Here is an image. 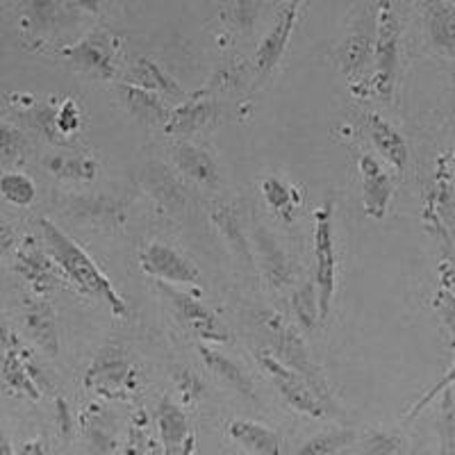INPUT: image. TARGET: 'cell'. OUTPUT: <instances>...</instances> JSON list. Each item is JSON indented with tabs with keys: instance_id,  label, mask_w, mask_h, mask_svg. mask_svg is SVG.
Returning a JSON list of instances; mask_svg holds the SVG:
<instances>
[{
	"instance_id": "2",
	"label": "cell",
	"mask_w": 455,
	"mask_h": 455,
	"mask_svg": "<svg viewBox=\"0 0 455 455\" xmlns=\"http://www.w3.org/2000/svg\"><path fill=\"white\" fill-rule=\"evenodd\" d=\"M258 321L262 323L267 335H269L271 347L278 353L280 363L287 364L290 369H294V371L310 385L312 392H315L323 403L331 405V392H328L326 378H323L321 369L312 363V355L307 353L306 344H303V339L299 337V332H296L294 328L287 326L275 312H259Z\"/></svg>"
},
{
	"instance_id": "36",
	"label": "cell",
	"mask_w": 455,
	"mask_h": 455,
	"mask_svg": "<svg viewBox=\"0 0 455 455\" xmlns=\"http://www.w3.org/2000/svg\"><path fill=\"white\" fill-rule=\"evenodd\" d=\"M23 140L21 132L12 128L10 124H0V160H10V157L19 156Z\"/></svg>"
},
{
	"instance_id": "16",
	"label": "cell",
	"mask_w": 455,
	"mask_h": 455,
	"mask_svg": "<svg viewBox=\"0 0 455 455\" xmlns=\"http://www.w3.org/2000/svg\"><path fill=\"white\" fill-rule=\"evenodd\" d=\"M71 62L89 76L109 80L114 78V46L108 36H89L67 52Z\"/></svg>"
},
{
	"instance_id": "30",
	"label": "cell",
	"mask_w": 455,
	"mask_h": 455,
	"mask_svg": "<svg viewBox=\"0 0 455 455\" xmlns=\"http://www.w3.org/2000/svg\"><path fill=\"white\" fill-rule=\"evenodd\" d=\"M0 194L12 205L28 207L36 198L35 180L26 173H19V171H7L0 176Z\"/></svg>"
},
{
	"instance_id": "41",
	"label": "cell",
	"mask_w": 455,
	"mask_h": 455,
	"mask_svg": "<svg viewBox=\"0 0 455 455\" xmlns=\"http://www.w3.org/2000/svg\"><path fill=\"white\" fill-rule=\"evenodd\" d=\"M440 283H442V290L455 299V264L451 262L440 264Z\"/></svg>"
},
{
	"instance_id": "25",
	"label": "cell",
	"mask_w": 455,
	"mask_h": 455,
	"mask_svg": "<svg viewBox=\"0 0 455 455\" xmlns=\"http://www.w3.org/2000/svg\"><path fill=\"white\" fill-rule=\"evenodd\" d=\"M198 351H201V357H203V363H205V367L210 369L214 376L221 378L223 383L230 385L235 392L243 394V396H249V398L255 396V387H253V383H251V378L243 373V369L239 367L237 363H233L230 357L221 355V353L214 351V348H210V347H201Z\"/></svg>"
},
{
	"instance_id": "45",
	"label": "cell",
	"mask_w": 455,
	"mask_h": 455,
	"mask_svg": "<svg viewBox=\"0 0 455 455\" xmlns=\"http://www.w3.org/2000/svg\"><path fill=\"white\" fill-rule=\"evenodd\" d=\"M0 455H16L14 446H12L10 437H7L5 428H3V421H0Z\"/></svg>"
},
{
	"instance_id": "39",
	"label": "cell",
	"mask_w": 455,
	"mask_h": 455,
	"mask_svg": "<svg viewBox=\"0 0 455 455\" xmlns=\"http://www.w3.org/2000/svg\"><path fill=\"white\" fill-rule=\"evenodd\" d=\"M435 307L440 312V316L444 319L446 328L455 335V299L451 294H446L444 290H440L435 294Z\"/></svg>"
},
{
	"instance_id": "31",
	"label": "cell",
	"mask_w": 455,
	"mask_h": 455,
	"mask_svg": "<svg viewBox=\"0 0 455 455\" xmlns=\"http://www.w3.org/2000/svg\"><path fill=\"white\" fill-rule=\"evenodd\" d=\"M258 242L262 246V255H264V269H267V275H269L271 283L275 287L284 284L290 280V264L284 259L283 251L278 249V243L274 242L269 233H262L258 230Z\"/></svg>"
},
{
	"instance_id": "29",
	"label": "cell",
	"mask_w": 455,
	"mask_h": 455,
	"mask_svg": "<svg viewBox=\"0 0 455 455\" xmlns=\"http://www.w3.org/2000/svg\"><path fill=\"white\" fill-rule=\"evenodd\" d=\"M48 169L60 178H67V180H78V182H92L99 176V162L93 157H64L55 156L48 162Z\"/></svg>"
},
{
	"instance_id": "38",
	"label": "cell",
	"mask_w": 455,
	"mask_h": 455,
	"mask_svg": "<svg viewBox=\"0 0 455 455\" xmlns=\"http://www.w3.org/2000/svg\"><path fill=\"white\" fill-rule=\"evenodd\" d=\"M453 383H455V360H453V364H451V369H449V371H446V376L442 378L440 383L435 385V387L430 389L428 394H424V396H421L419 401H417V403L412 405V410H410V412H408V419H414V417H417V414H419L421 410H424L426 405H428L435 396H440V394L444 392V389H449Z\"/></svg>"
},
{
	"instance_id": "27",
	"label": "cell",
	"mask_w": 455,
	"mask_h": 455,
	"mask_svg": "<svg viewBox=\"0 0 455 455\" xmlns=\"http://www.w3.org/2000/svg\"><path fill=\"white\" fill-rule=\"evenodd\" d=\"M262 196L267 201V205L274 210L275 214L284 219V221H291L296 212V205L300 203L299 192L291 189V187L284 185L280 178L275 176H267L262 180Z\"/></svg>"
},
{
	"instance_id": "21",
	"label": "cell",
	"mask_w": 455,
	"mask_h": 455,
	"mask_svg": "<svg viewBox=\"0 0 455 455\" xmlns=\"http://www.w3.org/2000/svg\"><path fill=\"white\" fill-rule=\"evenodd\" d=\"M128 84L132 87L146 89L157 96H169V99H182V89L176 80L171 78L169 73L156 64L148 57H137L135 62L130 64Z\"/></svg>"
},
{
	"instance_id": "7",
	"label": "cell",
	"mask_w": 455,
	"mask_h": 455,
	"mask_svg": "<svg viewBox=\"0 0 455 455\" xmlns=\"http://www.w3.org/2000/svg\"><path fill=\"white\" fill-rule=\"evenodd\" d=\"M160 291L164 294V299L169 300V306L173 307L180 321L185 323L189 331L196 332L201 339L205 341H217V344H226L230 339V332L226 331L219 316L214 315L207 306H203L196 296L187 294V291L178 290L173 284L160 283Z\"/></svg>"
},
{
	"instance_id": "43",
	"label": "cell",
	"mask_w": 455,
	"mask_h": 455,
	"mask_svg": "<svg viewBox=\"0 0 455 455\" xmlns=\"http://www.w3.org/2000/svg\"><path fill=\"white\" fill-rule=\"evenodd\" d=\"M12 246H14V230L10 223L0 221V253H7Z\"/></svg>"
},
{
	"instance_id": "28",
	"label": "cell",
	"mask_w": 455,
	"mask_h": 455,
	"mask_svg": "<svg viewBox=\"0 0 455 455\" xmlns=\"http://www.w3.org/2000/svg\"><path fill=\"white\" fill-rule=\"evenodd\" d=\"M355 430L353 428H332L326 433H319L300 446L294 455H335L341 449H347L355 442Z\"/></svg>"
},
{
	"instance_id": "5",
	"label": "cell",
	"mask_w": 455,
	"mask_h": 455,
	"mask_svg": "<svg viewBox=\"0 0 455 455\" xmlns=\"http://www.w3.org/2000/svg\"><path fill=\"white\" fill-rule=\"evenodd\" d=\"M315 284L319 319H328L337 290V255L332 233V203H323L315 212Z\"/></svg>"
},
{
	"instance_id": "40",
	"label": "cell",
	"mask_w": 455,
	"mask_h": 455,
	"mask_svg": "<svg viewBox=\"0 0 455 455\" xmlns=\"http://www.w3.org/2000/svg\"><path fill=\"white\" fill-rule=\"evenodd\" d=\"M55 412H57V426H60V433L62 435H71L73 430V421H71V412H68V405L62 396L55 398Z\"/></svg>"
},
{
	"instance_id": "4",
	"label": "cell",
	"mask_w": 455,
	"mask_h": 455,
	"mask_svg": "<svg viewBox=\"0 0 455 455\" xmlns=\"http://www.w3.org/2000/svg\"><path fill=\"white\" fill-rule=\"evenodd\" d=\"M376 10V46L373 60L376 71L371 76L369 93H376L380 99H389L394 92L398 71V44H401V21L392 3L383 0Z\"/></svg>"
},
{
	"instance_id": "9",
	"label": "cell",
	"mask_w": 455,
	"mask_h": 455,
	"mask_svg": "<svg viewBox=\"0 0 455 455\" xmlns=\"http://www.w3.org/2000/svg\"><path fill=\"white\" fill-rule=\"evenodd\" d=\"M373 46H376V10H360L337 52L341 71L351 80L357 78L373 60Z\"/></svg>"
},
{
	"instance_id": "34",
	"label": "cell",
	"mask_w": 455,
	"mask_h": 455,
	"mask_svg": "<svg viewBox=\"0 0 455 455\" xmlns=\"http://www.w3.org/2000/svg\"><path fill=\"white\" fill-rule=\"evenodd\" d=\"M398 449H401V440L396 435L383 433V430L369 435V440L364 442V455H396Z\"/></svg>"
},
{
	"instance_id": "15",
	"label": "cell",
	"mask_w": 455,
	"mask_h": 455,
	"mask_svg": "<svg viewBox=\"0 0 455 455\" xmlns=\"http://www.w3.org/2000/svg\"><path fill=\"white\" fill-rule=\"evenodd\" d=\"M367 128L369 137H371L373 146H376L378 150V156L383 157L392 169H396L398 173L405 171L410 160V148L408 144H405L403 135H401L392 124H387L380 114H369Z\"/></svg>"
},
{
	"instance_id": "3",
	"label": "cell",
	"mask_w": 455,
	"mask_h": 455,
	"mask_svg": "<svg viewBox=\"0 0 455 455\" xmlns=\"http://www.w3.org/2000/svg\"><path fill=\"white\" fill-rule=\"evenodd\" d=\"M84 387L105 401H128L140 389L137 369L124 348L105 347L84 371Z\"/></svg>"
},
{
	"instance_id": "18",
	"label": "cell",
	"mask_w": 455,
	"mask_h": 455,
	"mask_svg": "<svg viewBox=\"0 0 455 455\" xmlns=\"http://www.w3.org/2000/svg\"><path fill=\"white\" fill-rule=\"evenodd\" d=\"M424 23L428 39L444 55H455V3L433 0L424 3Z\"/></svg>"
},
{
	"instance_id": "12",
	"label": "cell",
	"mask_w": 455,
	"mask_h": 455,
	"mask_svg": "<svg viewBox=\"0 0 455 455\" xmlns=\"http://www.w3.org/2000/svg\"><path fill=\"white\" fill-rule=\"evenodd\" d=\"M0 376H3V383H5L12 392L23 394V396H28L30 401H39V396H42L39 383H44L46 378L42 376L39 364L32 360V355L23 348V344L19 339H14V344L7 348L5 357H3Z\"/></svg>"
},
{
	"instance_id": "32",
	"label": "cell",
	"mask_w": 455,
	"mask_h": 455,
	"mask_svg": "<svg viewBox=\"0 0 455 455\" xmlns=\"http://www.w3.org/2000/svg\"><path fill=\"white\" fill-rule=\"evenodd\" d=\"M148 419H146L144 410H140L135 414V421L128 426V435H125L121 455H148Z\"/></svg>"
},
{
	"instance_id": "6",
	"label": "cell",
	"mask_w": 455,
	"mask_h": 455,
	"mask_svg": "<svg viewBox=\"0 0 455 455\" xmlns=\"http://www.w3.org/2000/svg\"><path fill=\"white\" fill-rule=\"evenodd\" d=\"M255 360H258L259 367L264 369V373L269 376L274 387L278 389L283 401L291 410H296L300 414H307V417H315V419L326 417V403L312 392L310 385L294 369L280 363L278 357L269 351H255Z\"/></svg>"
},
{
	"instance_id": "42",
	"label": "cell",
	"mask_w": 455,
	"mask_h": 455,
	"mask_svg": "<svg viewBox=\"0 0 455 455\" xmlns=\"http://www.w3.org/2000/svg\"><path fill=\"white\" fill-rule=\"evenodd\" d=\"M16 455H51V449H48V442L44 437H36V440L26 442Z\"/></svg>"
},
{
	"instance_id": "46",
	"label": "cell",
	"mask_w": 455,
	"mask_h": 455,
	"mask_svg": "<svg viewBox=\"0 0 455 455\" xmlns=\"http://www.w3.org/2000/svg\"><path fill=\"white\" fill-rule=\"evenodd\" d=\"M148 455H164V451H162L160 442H150V446H148Z\"/></svg>"
},
{
	"instance_id": "35",
	"label": "cell",
	"mask_w": 455,
	"mask_h": 455,
	"mask_svg": "<svg viewBox=\"0 0 455 455\" xmlns=\"http://www.w3.org/2000/svg\"><path fill=\"white\" fill-rule=\"evenodd\" d=\"M55 125H57V132L60 135H71L76 130L80 128V112H78V105L73 103L71 99L64 100L62 109L55 112Z\"/></svg>"
},
{
	"instance_id": "33",
	"label": "cell",
	"mask_w": 455,
	"mask_h": 455,
	"mask_svg": "<svg viewBox=\"0 0 455 455\" xmlns=\"http://www.w3.org/2000/svg\"><path fill=\"white\" fill-rule=\"evenodd\" d=\"M258 3H233V5L228 7V12H223V16L233 23L235 30L251 32L255 16H258Z\"/></svg>"
},
{
	"instance_id": "11",
	"label": "cell",
	"mask_w": 455,
	"mask_h": 455,
	"mask_svg": "<svg viewBox=\"0 0 455 455\" xmlns=\"http://www.w3.org/2000/svg\"><path fill=\"white\" fill-rule=\"evenodd\" d=\"M156 421L164 455H196V430L171 398L160 401Z\"/></svg>"
},
{
	"instance_id": "13",
	"label": "cell",
	"mask_w": 455,
	"mask_h": 455,
	"mask_svg": "<svg viewBox=\"0 0 455 455\" xmlns=\"http://www.w3.org/2000/svg\"><path fill=\"white\" fill-rule=\"evenodd\" d=\"M299 3H287V5H283L274 28L267 32V36L259 44L258 52H255V67H258V71L262 76H267L280 62V57H283L284 48H287V44L291 39L296 21H299Z\"/></svg>"
},
{
	"instance_id": "37",
	"label": "cell",
	"mask_w": 455,
	"mask_h": 455,
	"mask_svg": "<svg viewBox=\"0 0 455 455\" xmlns=\"http://www.w3.org/2000/svg\"><path fill=\"white\" fill-rule=\"evenodd\" d=\"M176 385H178V392L182 394V398H185L187 403L196 401V398L203 394V389H205V385H203L201 378H198L194 371H187V369L185 371L178 373Z\"/></svg>"
},
{
	"instance_id": "44",
	"label": "cell",
	"mask_w": 455,
	"mask_h": 455,
	"mask_svg": "<svg viewBox=\"0 0 455 455\" xmlns=\"http://www.w3.org/2000/svg\"><path fill=\"white\" fill-rule=\"evenodd\" d=\"M14 339H16V337L12 335L10 326H7L5 319H3V315H0V347L10 348L12 344H14Z\"/></svg>"
},
{
	"instance_id": "10",
	"label": "cell",
	"mask_w": 455,
	"mask_h": 455,
	"mask_svg": "<svg viewBox=\"0 0 455 455\" xmlns=\"http://www.w3.org/2000/svg\"><path fill=\"white\" fill-rule=\"evenodd\" d=\"M357 171H360V178H363L364 214L369 219L380 221L389 212V205H392L394 198V180L389 178V171L371 153L360 156Z\"/></svg>"
},
{
	"instance_id": "20",
	"label": "cell",
	"mask_w": 455,
	"mask_h": 455,
	"mask_svg": "<svg viewBox=\"0 0 455 455\" xmlns=\"http://www.w3.org/2000/svg\"><path fill=\"white\" fill-rule=\"evenodd\" d=\"M171 157H173L176 169L180 171V173H185V176L192 178V180L201 182V185H207V187H214L219 182L217 162L210 157V153L198 148L196 144L178 141V144L171 148Z\"/></svg>"
},
{
	"instance_id": "23",
	"label": "cell",
	"mask_w": 455,
	"mask_h": 455,
	"mask_svg": "<svg viewBox=\"0 0 455 455\" xmlns=\"http://www.w3.org/2000/svg\"><path fill=\"white\" fill-rule=\"evenodd\" d=\"M121 93H124L125 108L130 109V114L135 119H140L146 125H162L164 128L171 112L164 105V100H162V96L146 92V89L132 87V84H124Z\"/></svg>"
},
{
	"instance_id": "14",
	"label": "cell",
	"mask_w": 455,
	"mask_h": 455,
	"mask_svg": "<svg viewBox=\"0 0 455 455\" xmlns=\"http://www.w3.org/2000/svg\"><path fill=\"white\" fill-rule=\"evenodd\" d=\"M80 421L84 435V455H112L116 449L119 419L100 403H92Z\"/></svg>"
},
{
	"instance_id": "26",
	"label": "cell",
	"mask_w": 455,
	"mask_h": 455,
	"mask_svg": "<svg viewBox=\"0 0 455 455\" xmlns=\"http://www.w3.org/2000/svg\"><path fill=\"white\" fill-rule=\"evenodd\" d=\"M210 217H212L214 226L221 230V235L226 237L228 246L235 251L242 259H251L249 243H246V237H243L242 228H239V219L235 214V210L228 203H212V210H210Z\"/></svg>"
},
{
	"instance_id": "19",
	"label": "cell",
	"mask_w": 455,
	"mask_h": 455,
	"mask_svg": "<svg viewBox=\"0 0 455 455\" xmlns=\"http://www.w3.org/2000/svg\"><path fill=\"white\" fill-rule=\"evenodd\" d=\"M226 428L228 435H230V440L237 446H242L246 453L280 455V451H283V442H280L278 433H274L267 426L258 424V421L233 419Z\"/></svg>"
},
{
	"instance_id": "22",
	"label": "cell",
	"mask_w": 455,
	"mask_h": 455,
	"mask_svg": "<svg viewBox=\"0 0 455 455\" xmlns=\"http://www.w3.org/2000/svg\"><path fill=\"white\" fill-rule=\"evenodd\" d=\"M16 271L23 275V280L32 284V290L36 294H48L57 284V275L51 259L44 255V251L35 249V246L19 251V255H16Z\"/></svg>"
},
{
	"instance_id": "17",
	"label": "cell",
	"mask_w": 455,
	"mask_h": 455,
	"mask_svg": "<svg viewBox=\"0 0 455 455\" xmlns=\"http://www.w3.org/2000/svg\"><path fill=\"white\" fill-rule=\"evenodd\" d=\"M219 116V105L212 99H194L178 105L169 114L164 130L169 135H194L198 130L212 125Z\"/></svg>"
},
{
	"instance_id": "8",
	"label": "cell",
	"mask_w": 455,
	"mask_h": 455,
	"mask_svg": "<svg viewBox=\"0 0 455 455\" xmlns=\"http://www.w3.org/2000/svg\"><path fill=\"white\" fill-rule=\"evenodd\" d=\"M141 269L153 278L162 280L166 284H198L201 283V271L192 259H187L180 251H176L169 243L153 242L148 243L140 255Z\"/></svg>"
},
{
	"instance_id": "24",
	"label": "cell",
	"mask_w": 455,
	"mask_h": 455,
	"mask_svg": "<svg viewBox=\"0 0 455 455\" xmlns=\"http://www.w3.org/2000/svg\"><path fill=\"white\" fill-rule=\"evenodd\" d=\"M26 331L39 348L55 357L60 353V337H57V321L46 303H32L26 312Z\"/></svg>"
},
{
	"instance_id": "1",
	"label": "cell",
	"mask_w": 455,
	"mask_h": 455,
	"mask_svg": "<svg viewBox=\"0 0 455 455\" xmlns=\"http://www.w3.org/2000/svg\"><path fill=\"white\" fill-rule=\"evenodd\" d=\"M39 226H42V233L44 239H46L48 251H51V258L67 274V278L87 296H92L96 300H103L114 316L128 315V306H125L124 296L114 290V284L99 269V264L93 262L68 235H64L51 219H42Z\"/></svg>"
}]
</instances>
